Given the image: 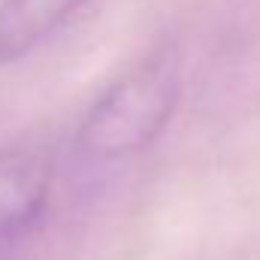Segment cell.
<instances>
[{"label":"cell","instance_id":"6da1fadb","mask_svg":"<svg viewBox=\"0 0 260 260\" xmlns=\"http://www.w3.org/2000/svg\"><path fill=\"white\" fill-rule=\"evenodd\" d=\"M179 100L182 58L176 49H157L91 100L76 130V148L100 164L136 157L170 127Z\"/></svg>","mask_w":260,"mask_h":260},{"label":"cell","instance_id":"7a4b0ae2","mask_svg":"<svg viewBox=\"0 0 260 260\" xmlns=\"http://www.w3.org/2000/svg\"><path fill=\"white\" fill-rule=\"evenodd\" d=\"M55 185L52 157L37 145L0 148V260H15L40 230Z\"/></svg>","mask_w":260,"mask_h":260},{"label":"cell","instance_id":"3957f363","mask_svg":"<svg viewBox=\"0 0 260 260\" xmlns=\"http://www.w3.org/2000/svg\"><path fill=\"white\" fill-rule=\"evenodd\" d=\"M88 0H0V64H18L46 46Z\"/></svg>","mask_w":260,"mask_h":260}]
</instances>
